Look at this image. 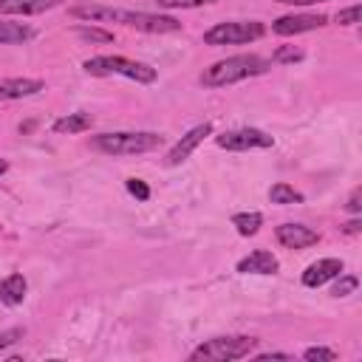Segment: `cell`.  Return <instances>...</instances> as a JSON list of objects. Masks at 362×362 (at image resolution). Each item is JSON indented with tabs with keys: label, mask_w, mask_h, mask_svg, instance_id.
I'll return each instance as SVG.
<instances>
[{
	"label": "cell",
	"mask_w": 362,
	"mask_h": 362,
	"mask_svg": "<svg viewBox=\"0 0 362 362\" xmlns=\"http://www.w3.org/2000/svg\"><path fill=\"white\" fill-rule=\"evenodd\" d=\"M266 71H269V59H263L257 54H240V57H229V59H221L212 68H206L201 74V82L206 88H226V85H235L240 79L260 76Z\"/></svg>",
	"instance_id": "6da1fadb"
},
{
	"label": "cell",
	"mask_w": 362,
	"mask_h": 362,
	"mask_svg": "<svg viewBox=\"0 0 362 362\" xmlns=\"http://www.w3.org/2000/svg\"><path fill=\"white\" fill-rule=\"evenodd\" d=\"M164 141L158 133H102L93 136V147L107 153V156H136V153H150Z\"/></svg>",
	"instance_id": "7a4b0ae2"
},
{
	"label": "cell",
	"mask_w": 362,
	"mask_h": 362,
	"mask_svg": "<svg viewBox=\"0 0 362 362\" xmlns=\"http://www.w3.org/2000/svg\"><path fill=\"white\" fill-rule=\"evenodd\" d=\"M257 339L255 337H215L201 342L189 359H212V362H229V359H243L255 351Z\"/></svg>",
	"instance_id": "3957f363"
},
{
	"label": "cell",
	"mask_w": 362,
	"mask_h": 362,
	"mask_svg": "<svg viewBox=\"0 0 362 362\" xmlns=\"http://www.w3.org/2000/svg\"><path fill=\"white\" fill-rule=\"evenodd\" d=\"M85 71L93 76L119 74V76H127L136 82H153L156 79V68L136 62V59H127V57H90V59H85Z\"/></svg>",
	"instance_id": "277c9868"
},
{
	"label": "cell",
	"mask_w": 362,
	"mask_h": 362,
	"mask_svg": "<svg viewBox=\"0 0 362 362\" xmlns=\"http://www.w3.org/2000/svg\"><path fill=\"white\" fill-rule=\"evenodd\" d=\"M266 34V25L257 20H238V23H218L204 34L206 45H243L252 40H260Z\"/></svg>",
	"instance_id": "5b68a950"
},
{
	"label": "cell",
	"mask_w": 362,
	"mask_h": 362,
	"mask_svg": "<svg viewBox=\"0 0 362 362\" xmlns=\"http://www.w3.org/2000/svg\"><path fill=\"white\" fill-rule=\"evenodd\" d=\"M215 144L223 150H252V147H272L274 139L257 127H240V130H229L215 136Z\"/></svg>",
	"instance_id": "8992f818"
},
{
	"label": "cell",
	"mask_w": 362,
	"mask_h": 362,
	"mask_svg": "<svg viewBox=\"0 0 362 362\" xmlns=\"http://www.w3.org/2000/svg\"><path fill=\"white\" fill-rule=\"evenodd\" d=\"M124 25L130 28H139V31H150V34H170V31H178L181 23L175 17H167V14H147V11H122V20Z\"/></svg>",
	"instance_id": "52a82bcc"
},
{
	"label": "cell",
	"mask_w": 362,
	"mask_h": 362,
	"mask_svg": "<svg viewBox=\"0 0 362 362\" xmlns=\"http://www.w3.org/2000/svg\"><path fill=\"white\" fill-rule=\"evenodd\" d=\"M325 23H328L325 14H286V17L272 23V31L288 37V34H300V31H314Z\"/></svg>",
	"instance_id": "ba28073f"
},
{
	"label": "cell",
	"mask_w": 362,
	"mask_h": 362,
	"mask_svg": "<svg viewBox=\"0 0 362 362\" xmlns=\"http://www.w3.org/2000/svg\"><path fill=\"white\" fill-rule=\"evenodd\" d=\"M209 133H212V124H209V122H204V124L192 127V130H189L187 136H181V141H175V147L167 153V164H170V167L181 164V161H184V158H187V156H189V153H192V150H195V147H198Z\"/></svg>",
	"instance_id": "9c48e42d"
},
{
	"label": "cell",
	"mask_w": 362,
	"mask_h": 362,
	"mask_svg": "<svg viewBox=\"0 0 362 362\" xmlns=\"http://www.w3.org/2000/svg\"><path fill=\"white\" fill-rule=\"evenodd\" d=\"M274 235L286 249H305V246H314L320 240V235L303 223H283L274 229Z\"/></svg>",
	"instance_id": "30bf717a"
},
{
	"label": "cell",
	"mask_w": 362,
	"mask_h": 362,
	"mask_svg": "<svg viewBox=\"0 0 362 362\" xmlns=\"http://www.w3.org/2000/svg\"><path fill=\"white\" fill-rule=\"evenodd\" d=\"M339 274H342V260L325 257V260L311 263V266L303 272V286L317 288V286H322V283H328V280H334V277H339Z\"/></svg>",
	"instance_id": "8fae6325"
},
{
	"label": "cell",
	"mask_w": 362,
	"mask_h": 362,
	"mask_svg": "<svg viewBox=\"0 0 362 362\" xmlns=\"http://www.w3.org/2000/svg\"><path fill=\"white\" fill-rule=\"evenodd\" d=\"M238 272L240 274H274L277 272V257L266 249H255L252 255H246L238 263Z\"/></svg>",
	"instance_id": "7c38bea8"
},
{
	"label": "cell",
	"mask_w": 362,
	"mask_h": 362,
	"mask_svg": "<svg viewBox=\"0 0 362 362\" xmlns=\"http://www.w3.org/2000/svg\"><path fill=\"white\" fill-rule=\"evenodd\" d=\"M42 88H45L42 79H25V76L3 79V82H0V99H23V96H34V93H40Z\"/></svg>",
	"instance_id": "4fadbf2b"
},
{
	"label": "cell",
	"mask_w": 362,
	"mask_h": 362,
	"mask_svg": "<svg viewBox=\"0 0 362 362\" xmlns=\"http://www.w3.org/2000/svg\"><path fill=\"white\" fill-rule=\"evenodd\" d=\"M71 14L79 17V20H113L119 23L122 20V8H110V6H99V3H82V6H71Z\"/></svg>",
	"instance_id": "5bb4252c"
},
{
	"label": "cell",
	"mask_w": 362,
	"mask_h": 362,
	"mask_svg": "<svg viewBox=\"0 0 362 362\" xmlns=\"http://www.w3.org/2000/svg\"><path fill=\"white\" fill-rule=\"evenodd\" d=\"M54 6L57 0H0V14H40Z\"/></svg>",
	"instance_id": "9a60e30c"
},
{
	"label": "cell",
	"mask_w": 362,
	"mask_h": 362,
	"mask_svg": "<svg viewBox=\"0 0 362 362\" xmlns=\"http://www.w3.org/2000/svg\"><path fill=\"white\" fill-rule=\"evenodd\" d=\"M23 297H25V277L23 274H8L0 283V300L6 305H20Z\"/></svg>",
	"instance_id": "2e32d148"
},
{
	"label": "cell",
	"mask_w": 362,
	"mask_h": 362,
	"mask_svg": "<svg viewBox=\"0 0 362 362\" xmlns=\"http://www.w3.org/2000/svg\"><path fill=\"white\" fill-rule=\"evenodd\" d=\"M90 124H93L90 113H68L54 122V130L57 133H82V130H90Z\"/></svg>",
	"instance_id": "e0dca14e"
},
{
	"label": "cell",
	"mask_w": 362,
	"mask_h": 362,
	"mask_svg": "<svg viewBox=\"0 0 362 362\" xmlns=\"http://www.w3.org/2000/svg\"><path fill=\"white\" fill-rule=\"evenodd\" d=\"M31 40V28L23 23H11V20H0V45H14V42H25Z\"/></svg>",
	"instance_id": "ac0fdd59"
},
{
	"label": "cell",
	"mask_w": 362,
	"mask_h": 362,
	"mask_svg": "<svg viewBox=\"0 0 362 362\" xmlns=\"http://www.w3.org/2000/svg\"><path fill=\"white\" fill-rule=\"evenodd\" d=\"M232 223L243 238H249V235H255L260 229L263 218H260V212H238V215H232Z\"/></svg>",
	"instance_id": "d6986e66"
},
{
	"label": "cell",
	"mask_w": 362,
	"mask_h": 362,
	"mask_svg": "<svg viewBox=\"0 0 362 362\" xmlns=\"http://www.w3.org/2000/svg\"><path fill=\"white\" fill-rule=\"evenodd\" d=\"M269 198H272V204H300L303 201V192H297L294 187H288V184H274L272 189H269Z\"/></svg>",
	"instance_id": "ffe728a7"
},
{
	"label": "cell",
	"mask_w": 362,
	"mask_h": 362,
	"mask_svg": "<svg viewBox=\"0 0 362 362\" xmlns=\"http://www.w3.org/2000/svg\"><path fill=\"white\" fill-rule=\"evenodd\" d=\"M76 34L82 40H90V42H113V34L102 31V28H76Z\"/></svg>",
	"instance_id": "44dd1931"
},
{
	"label": "cell",
	"mask_w": 362,
	"mask_h": 362,
	"mask_svg": "<svg viewBox=\"0 0 362 362\" xmlns=\"http://www.w3.org/2000/svg\"><path fill=\"white\" fill-rule=\"evenodd\" d=\"M303 359H308V362H320V359H322V362H334L337 354H334L331 348H320V345H317V348H305Z\"/></svg>",
	"instance_id": "7402d4cb"
},
{
	"label": "cell",
	"mask_w": 362,
	"mask_h": 362,
	"mask_svg": "<svg viewBox=\"0 0 362 362\" xmlns=\"http://www.w3.org/2000/svg\"><path fill=\"white\" fill-rule=\"evenodd\" d=\"M297 59H303V51L294 45H283L274 51V62H297Z\"/></svg>",
	"instance_id": "603a6c76"
},
{
	"label": "cell",
	"mask_w": 362,
	"mask_h": 362,
	"mask_svg": "<svg viewBox=\"0 0 362 362\" xmlns=\"http://www.w3.org/2000/svg\"><path fill=\"white\" fill-rule=\"evenodd\" d=\"M127 192H130L133 198H139V201H147V198H150V187H147L141 178H127Z\"/></svg>",
	"instance_id": "cb8c5ba5"
},
{
	"label": "cell",
	"mask_w": 362,
	"mask_h": 362,
	"mask_svg": "<svg viewBox=\"0 0 362 362\" xmlns=\"http://www.w3.org/2000/svg\"><path fill=\"white\" fill-rule=\"evenodd\" d=\"M356 286H359V280L354 277V274H345L337 286H334V297H345V294H351V291H356Z\"/></svg>",
	"instance_id": "d4e9b609"
},
{
	"label": "cell",
	"mask_w": 362,
	"mask_h": 362,
	"mask_svg": "<svg viewBox=\"0 0 362 362\" xmlns=\"http://www.w3.org/2000/svg\"><path fill=\"white\" fill-rule=\"evenodd\" d=\"M161 8H192V6H204V3H215V0H156Z\"/></svg>",
	"instance_id": "484cf974"
},
{
	"label": "cell",
	"mask_w": 362,
	"mask_h": 362,
	"mask_svg": "<svg viewBox=\"0 0 362 362\" xmlns=\"http://www.w3.org/2000/svg\"><path fill=\"white\" fill-rule=\"evenodd\" d=\"M359 17H362V8L359 6H351V8H345V11L337 14V23L339 25H354V23H359Z\"/></svg>",
	"instance_id": "4316f807"
},
{
	"label": "cell",
	"mask_w": 362,
	"mask_h": 362,
	"mask_svg": "<svg viewBox=\"0 0 362 362\" xmlns=\"http://www.w3.org/2000/svg\"><path fill=\"white\" fill-rule=\"evenodd\" d=\"M20 337H23V328H8V331H3V334H0V354H3L8 345H14Z\"/></svg>",
	"instance_id": "83f0119b"
},
{
	"label": "cell",
	"mask_w": 362,
	"mask_h": 362,
	"mask_svg": "<svg viewBox=\"0 0 362 362\" xmlns=\"http://www.w3.org/2000/svg\"><path fill=\"white\" fill-rule=\"evenodd\" d=\"M359 198H362V192H359V189H354V195H351V201H348V212H351V215H359V209H362Z\"/></svg>",
	"instance_id": "f1b7e54d"
},
{
	"label": "cell",
	"mask_w": 362,
	"mask_h": 362,
	"mask_svg": "<svg viewBox=\"0 0 362 362\" xmlns=\"http://www.w3.org/2000/svg\"><path fill=\"white\" fill-rule=\"evenodd\" d=\"M274 3H286V6H311V3H325V0H274Z\"/></svg>",
	"instance_id": "f546056e"
},
{
	"label": "cell",
	"mask_w": 362,
	"mask_h": 362,
	"mask_svg": "<svg viewBox=\"0 0 362 362\" xmlns=\"http://www.w3.org/2000/svg\"><path fill=\"white\" fill-rule=\"evenodd\" d=\"M257 359H260V362H269V359H291V356H288V354H260Z\"/></svg>",
	"instance_id": "4dcf8cb0"
},
{
	"label": "cell",
	"mask_w": 362,
	"mask_h": 362,
	"mask_svg": "<svg viewBox=\"0 0 362 362\" xmlns=\"http://www.w3.org/2000/svg\"><path fill=\"white\" fill-rule=\"evenodd\" d=\"M345 232H359V221H348L345 223Z\"/></svg>",
	"instance_id": "1f68e13d"
},
{
	"label": "cell",
	"mask_w": 362,
	"mask_h": 362,
	"mask_svg": "<svg viewBox=\"0 0 362 362\" xmlns=\"http://www.w3.org/2000/svg\"><path fill=\"white\" fill-rule=\"evenodd\" d=\"M6 170H8V164H6V161H3V158H0V175H3V173H6Z\"/></svg>",
	"instance_id": "d6a6232c"
}]
</instances>
